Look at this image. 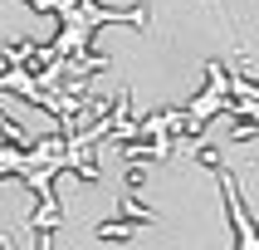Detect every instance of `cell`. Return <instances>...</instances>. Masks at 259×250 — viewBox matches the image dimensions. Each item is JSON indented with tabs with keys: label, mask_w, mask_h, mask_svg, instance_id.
<instances>
[{
	"label": "cell",
	"mask_w": 259,
	"mask_h": 250,
	"mask_svg": "<svg viewBox=\"0 0 259 250\" xmlns=\"http://www.w3.org/2000/svg\"><path fill=\"white\" fill-rule=\"evenodd\" d=\"M220 187H225V206H230V216H235V231H240L235 240L254 250V245H259V231H254V221H249V211L240 206V191H235V176H230V172H220Z\"/></svg>",
	"instance_id": "cell-1"
}]
</instances>
